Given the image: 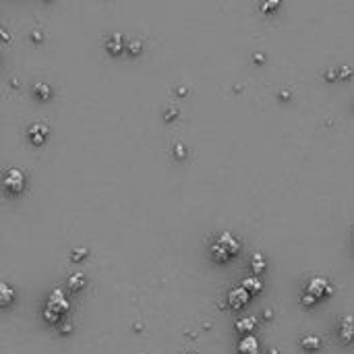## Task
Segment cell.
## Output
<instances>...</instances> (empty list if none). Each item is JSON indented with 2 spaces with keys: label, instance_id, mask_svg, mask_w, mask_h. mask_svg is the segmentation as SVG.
I'll return each mask as SVG.
<instances>
[{
  "label": "cell",
  "instance_id": "obj_1",
  "mask_svg": "<svg viewBox=\"0 0 354 354\" xmlns=\"http://www.w3.org/2000/svg\"><path fill=\"white\" fill-rule=\"evenodd\" d=\"M240 251V242L230 234V232H224L213 238L211 247H209V253H211V259L217 261V263H228L230 259H234Z\"/></svg>",
  "mask_w": 354,
  "mask_h": 354
},
{
  "label": "cell",
  "instance_id": "obj_2",
  "mask_svg": "<svg viewBox=\"0 0 354 354\" xmlns=\"http://www.w3.org/2000/svg\"><path fill=\"white\" fill-rule=\"evenodd\" d=\"M66 313H69V300L64 298L62 288H56L50 294L46 306H43V319H46L48 323H58Z\"/></svg>",
  "mask_w": 354,
  "mask_h": 354
},
{
  "label": "cell",
  "instance_id": "obj_3",
  "mask_svg": "<svg viewBox=\"0 0 354 354\" xmlns=\"http://www.w3.org/2000/svg\"><path fill=\"white\" fill-rule=\"evenodd\" d=\"M0 183H3V189H5L7 195L15 197L19 193H23V189H25V174H23V170H19V168H9V170L3 172Z\"/></svg>",
  "mask_w": 354,
  "mask_h": 354
},
{
  "label": "cell",
  "instance_id": "obj_4",
  "mask_svg": "<svg viewBox=\"0 0 354 354\" xmlns=\"http://www.w3.org/2000/svg\"><path fill=\"white\" fill-rule=\"evenodd\" d=\"M327 292H331L327 280H323V278H315V280H311V284L306 286V292H304L302 304L311 306V304H315L319 298H323Z\"/></svg>",
  "mask_w": 354,
  "mask_h": 354
},
{
  "label": "cell",
  "instance_id": "obj_5",
  "mask_svg": "<svg viewBox=\"0 0 354 354\" xmlns=\"http://www.w3.org/2000/svg\"><path fill=\"white\" fill-rule=\"evenodd\" d=\"M249 296H251V294H249L245 288H242V286H238V288L230 290V294H228V304L238 311L240 306H245V304L249 302Z\"/></svg>",
  "mask_w": 354,
  "mask_h": 354
},
{
  "label": "cell",
  "instance_id": "obj_6",
  "mask_svg": "<svg viewBox=\"0 0 354 354\" xmlns=\"http://www.w3.org/2000/svg\"><path fill=\"white\" fill-rule=\"evenodd\" d=\"M238 352L240 354H259V342L255 336H247L242 338L238 344Z\"/></svg>",
  "mask_w": 354,
  "mask_h": 354
},
{
  "label": "cell",
  "instance_id": "obj_7",
  "mask_svg": "<svg viewBox=\"0 0 354 354\" xmlns=\"http://www.w3.org/2000/svg\"><path fill=\"white\" fill-rule=\"evenodd\" d=\"M15 302V290L11 288L9 284L0 282V308H7Z\"/></svg>",
  "mask_w": 354,
  "mask_h": 354
},
{
  "label": "cell",
  "instance_id": "obj_8",
  "mask_svg": "<svg viewBox=\"0 0 354 354\" xmlns=\"http://www.w3.org/2000/svg\"><path fill=\"white\" fill-rule=\"evenodd\" d=\"M48 137V126L46 124H33L29 128V139L35 143V145H41Z\"/></svg>",
  "mask_w": 354,
  "mask_h": 354
},
{
  "label": "cell",
  "instance_id": "obj_9",
  "mask_svg": "<svg viewBox=\"0 0 354 354\" xmlns=\"http://www.w3.org/2000/svg\"><path fill=\"white\" fill-rule=\"evenodd\" d=\"M340 338L346 344L354 338V319L352 317H344L342 319V323H340Z\"/></svg>",
  "mask_w": 354,
  "mask_h": 354
},
{
  "label": "cell",
  "instance_id": "obj_10",
  "mask_svg": "<svg viewBox=\"0 0 354 354\" xmlns=\"http://www.w3.org/2000/svg\"><path fill=\"white\" fill-rule=\"evenodd\" d=\"M66 286L73 290V292H79L83 286H85V276L79 272V274H73L71 278H69V282H66Z\"/></svg>",
  "mask_w": 354,
  "mask_h": 354
},
{
  "label": "cell",
  "instance_id": "obj_11",
  "mask_svg": "<svg viewBox=\"0 0 354 354\" xmlns=\"http://www.w3.org/2000/svg\"><path fill=\"white\" fill-rule=\"evenodd\" d=\"M108 50L112 52V54H118L122 50V37L120 35H112L108 39Z\"/></svg>",
  "mask_w": 354,
  "mask_h": 354
},
{
  "label": "cell",
  "instance_id": "obj_12",
  "mask_svg": "<svg viewBox=\"0 0 354 354\" xmlns=\"http://www.w3.org/2000/svg\"><path fill=\"white\" fill-rule=\"evenodd\" d=\"M33 94H35L39 100H48L52 92H50V87H48L46 83H37V85L33 87Z\"/></svg>",
  "mask_w": 354,
  "mask_h": 354
},
{
  "label": "cell",
  "instance_id": "obj_13",
  "mask_svg": "<svg viewBox=\"0 0 354 354\" xmlns=\"http://www.w3.org/2000/svg\"><path fill=\"white\" fill-rule=\"evenodd\" d=\"M242 288H245L249 294H253V292L261 290V284H259V280H255V278H249V280H245V282H242Z\"/></svg>",
  "mask_w": 354,
  "mask_h": 354
},
{
  "label": "cell",
  "instance_id": "obj_14",
  "mask_svg": "<svg viewBox=\"0 0 354 354\" xmlns=\"http://www.w3.org/2000/svg\"><path fill=\"white\" fill-rule=\"evenodd\" d=\"M255 325V319L253 317H249V319H242V321H238L236 323V327L240 329V331H251V327Z\"/></svg>",
  "mask_w": 354,
  "mask_h": 354
},
{
  "label": "cell",
  "instance_id": "obj_15",
  "mask_svg": "<svg viewBox=\"0 0 354 354\" xmlns=\"http://www.w3.org/2000/svg\"><path fill=\"white\" fill-rule=\"evenodd\" d=\"M302 346H304V348L308 346V350H315V348L319 346V340H317V338H304V340H302Z\"/></svg>",
  "mask_w": 354,
  "mask_h": 354
},
{
  "label": "cell",
  "instance_id": "obj_16",
  "mask_svg": "<svg viewBox=\"0 0 354 354\" xmlns=\"http://www.w3.org/2000/svg\"><path fill=\"white\" fill-rule=\"evenodd\" d=\"M87 255V251H77V253H73V259L77 261V259H81V257H85Z\"/></svg>",
  "mask_w": 354,
  "mask_h": 354
},
{
  "label": "cell",
  "instance_id": "obj_17",
  "mask_svg": "<svg viewBox=\"0 0 354 354\" xmlns=\"http://www.w3.org/2000/svg\"><path fill=\"white\" fill-rule=\"evenodd\" d=\"M0 37H3V39H7V41L11 39V37H9V33L5 31V27H3V25H0Z\"/></svg>",
  "mask_w": 354,
  "mask_h": 354
}]
</instances>
